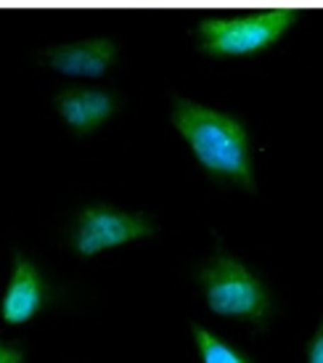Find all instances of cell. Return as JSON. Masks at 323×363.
I'll use <instances>...</instances> for the list:
<instances>
[{
    "label": "cell",
    "mask_w": 323,
    "mask_h": 363,
    "mask_svg": "<svg viewBox=\"0 0 323 363\" xmlns=\"http://www.w3.org/2000/svg\"><path fill=\"white\" fill-rule=\"evenodd\" d=\"M0 363H24V353L8 342H0Z\"/></svg>",
    "instance_id": "obj_10"
},
{
    "label": "cell",
    "mask_w": 323,
    "mask_h": 363,
    "mask_svg": "<svg viewBox=\"0 0 323 363\" xmlns=\"http://www.w3.org/2000/svg\"><path fill=\"white\" fill-rule=\"evenodd\" d=\"M307 363H323V321L307 345Z\"/></svg>",
    "instance_id": "obj_9"
},
{
    "label": "cell",
    "mask_w": 323,
    "mask_h": 363,
    "mask_svg": "<svg viewBox=\"0 0 323 363\" xmlns=\"http://www.w3.org/2000/svg\"><path fill=\"white\" fill-rule=\"evenodd\" d=\"M202 289L207 308L225 318L265 323L271 313V294L260 276L228 255L215 257L202 271Z\"/></svg>",
    "instance_id": "obj_3"
},
{
    "label": "cell",
    "mask_w": 323,
    "mask_h": 363,
    "mask_svg": "<svg viewBox=\"0 0 323 363\" xmlns=\"http://www.w3.org/2000/svg\"><path fill=\"white\" fill-rule=\"evenodd\" d=\"M42 305H45V284H42L40 271L24 255H16L13 257L11 281L6 286L3 303H0L3 321L11 323V326L27 323L40 313Z\"/></svg>",
    "instance_id": "obj_6"
},
{
    "label": "cell",
    "mask_w": 323,
    "mask_h": 363,
    "mask_svg": "<svg viewBox=\"0 0 323 363\" xmlns=\"http://www.w3.org/2000/svg\"><path fill=\"white\" fill-rule=\"evenodd\" d=\"M191 334L202 363H249L239 350H233L231 345H225L220 337H215L199 323H191Z\"/></svg>",
    "instance_id": "obj_8"
},
{
    "label": "cell",
    "mask_w": 323,
    "mask_h": 363,
    "mask_svg": "<svg viewBox=\"0 0 323 363\" xmlns=\"http://www.w3.org/2000/svg\"><path fill=\"white\" fill-rule=\"evenodd\" d=\"M172 128L183 141L188 143L191 154L210 175H220L228 181L254 191V164H252V141L242 122L210 109L204 104L178 99L172 106Z\"/></svg>",
    "instance_id": "obj_1"
},
{
    "label": "cell",
    "mask_w": 323,
    "mask_h": 363,
    "mask_svg": "<svg viewBox=\"0 0 323 363\" xmlns=\"http://www.w3.org/2000/svg\"><path fill=\"white\" fill-rule=\"evenodd\" d=\"M117 56V45L109 38H88V40L67 43L45 53V64L56 74L69 80H98L111 69Z\"/></svg>",
    "instance_id": "obj_5"
},
{
    "label": "cell",
    "mask_w": 323,
    "mask_h": 363,
    "mask_svg": "<svg viewBox=\"0 0 323 363\" xmlns=\"http://www.w3.org/2000/svg\"><path fill=\"white\" fill-rule=\"evenodd\" d=\"M297 13L289 9H260V11H228L210 13L199 21V45L204 53L217 59H242L252 56L292 30Z\"/></svg>",
    "instance_id": "obj_2"
},
{
    "label": "cell",
    "mask_w": 323,
    "mask_h": 363,
    "mask_svg": "<svg viewBox=\"0 0 323 363\" xmlns=\"http://www.w3.org/2000/svg\"><path fill=\"white\" fill-rule=\"evenodd\" d=\"M117 109L114 96L101 88H69L56 96V111L74 133L88 135L98 130Z\"/></svg>",
    "instance_id": "obj_7"
},
{
    "label": "cell",
    "mask_w": 323,
    "mask_h": 363,
    "mask_svg": "<svg viewBox=\"0 0 323 363\" xmlns=\"http://www.w3.org/2000/svg\"><path fill=\"white\" fill-rule=\"evenodd\" d=\"M154 233H157V225L146 215H132L109 204H93V207H85L74 223L72 250L80 257H96L114 247H125L138 239H152Z\"/></svg>",
    "instance_id": "obj_4"
}]
</instances>
